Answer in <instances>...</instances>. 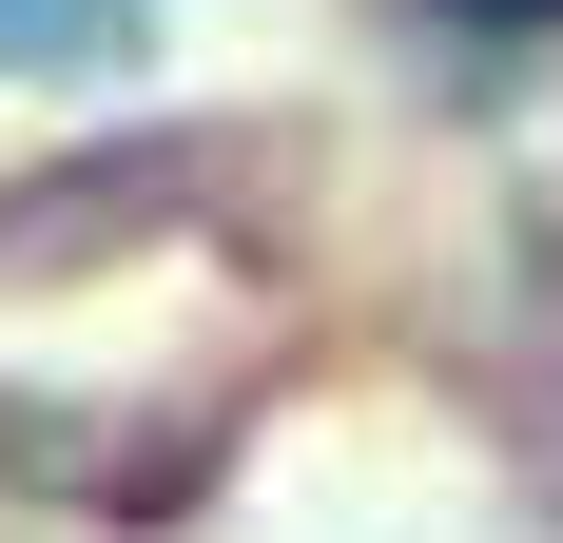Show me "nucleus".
<instances>
[{
	"mask_svg": "<svg viewBox=\"0 0 563 543\" xmlns=\"http://www.w3.org/2000/svg\"><path fill=\"white\" fill-rule=\"evenodd\" d=\"M156 40V0H0V78H98Z\"/></svg>",
	"mask_w": 563,
	"mask_h": 543,
	"instance_id": "obj_1",
	"label": "nucleus"
}]
</instances>
